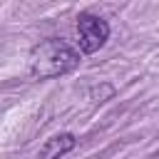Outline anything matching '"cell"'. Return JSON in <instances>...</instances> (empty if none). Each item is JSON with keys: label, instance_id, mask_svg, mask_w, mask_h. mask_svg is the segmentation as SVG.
Here are the masks:
<instances>
[{"label": "cell", "instance_id": "cell-2", "mask_svg": "<svg viewBox=\"0 0 159 159\" xmlns=\"http://www.w3.org/2000/svg\"><path fill=\"white\" fill-rule=\"evenodd\" d=\"M107 40H109V25H107V20H102L99 15H92V12H82V15L77 17V42H80V52L92 55V52L102 50Z\"/></svg>", "mask_w": 159, "mask_h": 159}, {"label": "cell", "instance_id": "cell-3", "mask_svg": "<svg viewBox=\"0 0 159 159\" xmlns=\"http://www.w3.org/2000/svg\"><path fill=\"white\" fill-rule=\"evenodd\" d=\"M75 149V134H70V132H62V134H55V137H50L42 147H40V157H62V154H67V152H72Z\"/></svg>", "mask_w": 159, "mask_h": 159}, {"label": "cell", "instance_id": "cell-1", "mask_svg": "<svg viewBox=\"0 0 159 159\" xmlns=\"http://www.w3.org/2000/svg\"><path fill=\"white\" fill-rule=\"evenodd\" d=\"M77 65H80V52L57 37H50V40L35 45L27 57L30 77H35V80H52V77L67 75Z\"/></svg>", "mask_w": 159, "mask_h": 159}]
</instances>
